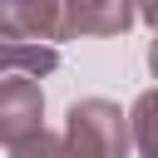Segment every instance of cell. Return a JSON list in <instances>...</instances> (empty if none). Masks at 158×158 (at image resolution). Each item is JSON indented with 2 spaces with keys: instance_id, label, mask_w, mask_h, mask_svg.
<instances>
[{
  "instance_id": "52a82bcc",
  "label": "cell",
  "mask_w": 158,
  "mask_h": 158,
  "mask_svg": "<svg viewBox=\"0 0 158 158\" xmlns=\"http://www.w3.org/2000/svg\"><path fill=\"white\" fill-rule=\"evenodd\" d=\"M148 64H153V74H158V40H153V49H148Z\"/></svg>"
},
{
  "instance_id": "3957f363",
  "label": "cell",
  "mask_w": 158,
  "mask_h": 158,
  "mask_svg": "<svg viewBox=\"0 0 158 158\" xmlns=\"http://www.w3.org/2000/svg\"><path fill=\"white\" fill-rule=\"evenodd\" d=\"M5 35L10 40H59L64 35V0H5Z\"/></svg>"
},
{
  "instance_id": "8992f818",
  "label": "cell",
  "mask_w": 158,
  "mask_h": 158,
  "mask_svg": "<svg viewBox=\"0 0 158 158\" xmlns=\"http://www.w3.org/2000/svg\"><path fill=\"white\" fill-rule=\"evenodd\" d=\"M138 15H143L148 25H158V0H138Z\"/></svg>"
},
{
  "instance_id": "7a4b0ae2",
  "label": "cell",
  "mask_w": 158,
  "mask_h": 158,
  "mask_svg": "<svg viewBox=\"0 0 158 158\" xmlns=\"http://www.w3.org/2000/svg\"><path fill=\"white\" fill-rule=\"evenodd\" d=\"M133 0H64V35H123Z\"/></svg>"
},
{
  "instance_id": "277c9868",
  "label": "cell",
  "mask_w": 158,
  "mask_h": 158,
  "mask_svg": "<svg viewBox=\"0 0 158 158\" xmlns=\"http://www.w3.org/2000/svg\"><path fill=\"white\" fill-rule=\"evenodd\" d=\"M40 109H44L40 89L15 74V79L5 84V94H0V118H5V143H10V148L20 143V133H25L30 123H40Z\"/></svg>"
},
{
  "instance_id": "5b68a950",
  "label": "cell",
  "mask_w": 158,
  "mask_h": 158,
  "mask_svg": "<svg viewBox=\"0 0 158 158\" xmlns=\"http://www.w3.org/2000/svg\"><path fill=\"white\" fill-rule=\"evenodd\" d=\"M133 123H138V148L158 153V94H143L133 104Z\"/></svg>"
},
{
  "instance_id": "6da1fadb",
  "label": "cell",
  "mask_w": 158,
  "mask_h": 158,
  "mask_svg": "<svg viewBox=\"0 0 158 158\" xmlns=\"http://www.w3.org/2000/svg\"><path fill=\"white\" fill-rule=\"evenodd\" d=\"M69 143L89 153H123V114L104 99H84L69 109Z\"/></svg>"
}]
</instances>
